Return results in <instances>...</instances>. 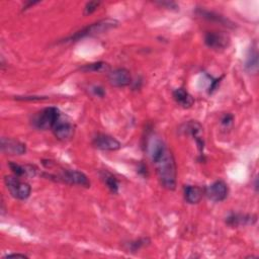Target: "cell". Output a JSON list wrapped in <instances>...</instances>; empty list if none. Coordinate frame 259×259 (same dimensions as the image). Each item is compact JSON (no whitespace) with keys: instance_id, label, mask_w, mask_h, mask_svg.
Returning <instances> with one entry per match:
<instances>
[{"instance_id":"1","label":"cell","mask_w":259,"mask_h":259,"mask_svg":"<svg viewBox=\"0 0 259 259\" xmlns=\"http://www.w3.org/2000/svg\"><path fill=\"white\" fill-rule=\"evenodd\" d=\"M149 155L161 186L167 190H175L177 185V166L167 144L159 138L151 140L149 143Z\"/></svg>"},{"instance_id":"2","label":"cell","mask_w":259,"mask_h":259,"mask_svg":"<svg viewBox=\"0 0 259 259\" xmlns=\"http://www.w3.org/2000/svg\"><path fill=\"white\" fill-rule=\"evenodd\" d=\"M117 25H118V21L115 19H111V18L101 19L99 21L88 24L87 26L79 29L74 34H71L68 37L61 40V42H74V41L80 40L87 36H92V35L103 33L111 28H115Z\"/></svg>"},{"instance_id":"3","label":"cell","mask_w":259,"mask_h":259,"mask_svg":"<svg viewBox=\"0 0 259 259\" xmlns=\"http://www.w3.org/2000/svg\"><path fill=\"white\" fill-rule=\"evenodd\" d=\"M62 112L56 106L45 107L37 112H35L31 119V125L39 131H48L54 127L59 118L61 117Z\"/></svg>"},{"instance_id":"4","label":"cell","mask_w":259,"mask_h":259,"mask_svg":"<svg viewBox=\"0 0 259 259\" xmlns=\"http://www.w3.org/2000/svg\"><path fill=\"white\" fill-rule=\"evenodd\" d=\"M48 179H54L58 182H63L69 185H78L81 187L89 188L90 180L87 175L81 171L75 169H63L58 175L45 174Z\"/></svg>"},{"instance_id":"5","label":"cell","mask_w":259,"mask_h":259,"mask_svg":"<svg viewBox=\"0 0 259 259\" xmlns=\"http://www.w3.org/2000/svg\"><path fill=\"white\" fill-rule=\"evenodd\" d=\"M4 184L10 195L18 200H25L30 196V185L15 175H5Z\"/></svg>"},{"instance_id":"6","label":"cell","mask_w":259,"mask_h":259,"mask_svg":"<svg viewBox=\"0 0 259 259\" xmlns=\"http://www.w3.org/2000/svg\"><path fill=\"white\" fill-rule=\"evenodd\" d=\"M204 45L213 51H224L231 44L230 35L225 31L207 30L203 36Z\"/></svg>"},{"instance_id":"7","label":"cell","mask_w":259,"mask_h":259,"mask_svg":"<svg viewBox=\"0 0 259 259\" xmlns=\"http://www.w3.org/2000/svg\"><path fill=\"white\" fill-rule=\"evenodd\" d=\"M203 193L206 197L213 202L224 201L229 194L228 184L224 180H215L203 189Z\"/></svg>"},{"instance_id":"8","label":"cell","mask_w":259,"mask_h":259,"mask_svg":"<svg viewBox=\"0 0 259 259\" xmlns=\"http://www.w3.org/2000/svg\"><path fill=\"white\" fill-rule=\"evenodd\" d=\"M55 138L61 142H67L74 137L75 127L73 123L63 114L52 128Z\"/></svg>"},{"instance_id":"9","label":"cell","mask_w":259,"mask_h":259,"mask_svg":"<svg viewBox=\"0 0 259 259\" xmlns=\"http://www.w3.org/2000/svg\"><path fill=\"white\" fill-rule=\"evenodd\" d=\"M92 145L94 148L101 151H117L121 148V144L114 137L98 133L92 139Z\"/></svg>"},{"instance_id":"10","label":"cell","mask_w":259,"mask_h":259,"mask_svg":"<svg viewBox=\"0 0 259 259\" xmlns=\"http://www.w3.org/2000/svg\"><path fill=\"white\" fill-rule=\"evenodd\" d=\"M107 79L111 86L117 88L126 87L133 82L131 72L125 68H116L110 70L107 74Z\"/></svg>"},{"instance_id":"11","label":"cell","mask_w":259,"mask_h":259,"mask_svg":"<svg viewBox=\"0 0 259 259\" xmlns=\"http://www.w3.org/2000/svg\"><path fill=\"white\" fill-rule=\"evenodd\" d=\"M257 222V215L254 213L230 212L225 218V223L230 228H239L244 226H252Z\"/></svg>"},{"instance_id":"12","label":"cell","mask_w":259,"mask_h":259,"mask_svg":"<svg viewBox=\"0 0 259 259\" xmlns=\"http://www.w3.org/2000/svg\"><path fill=\"white\" fill-rule=\"evenodd\" d=\"M0 147L2 153L10 156H18L26 153V145L11 138L2 137Z\"/></svg>"},{"instance_id":"13","label":"cell","mask_w":259,"mask_h":259,"mask_svg":"<svg viewBox=\"0 0 259 259\" xmlns=\"http://www.w3.org/2000/svg\"><path fill=\"white\" fill-rule=\"evenodd\" d=\"M195 14L205 20L211 21V22H215L219 24H222L224 26H227L229 28H235L236 27V23H234L232 20H230L229 18L225 17L222 14H219L214 11H209L206 10L204 8H196L195 10Z\"/></svg>"},{"instance_id":"14","label":"cell","mask_w":259,"mask_h":259,"mask_svg":"<svg viewBox=\"0 0 259 259\" xmlns=\"http://www.w3.org/2000/svg\"><path fill=\"white\" fill-rule=\"evenodd\" d=\"M184 130H185V134H188L189 136H191L195 140V143L197 145L200 157L203 156L204 141H203V138L201 137L202 125L199 122H197L196 120H190L187 123H185V128Z\"/></svg>"},{"instance_id":"15","label":"cell","mask_w":259,"mask_h":259,"mask_svg":"<svg viewBox=\"0 0 259 259\" xmlns=\"http://www.w3.org/2000/svg\"><path fill=\"white\" fill-rule=\"evenodd\" d=\"M7 165L10 168L12 174L19 178L33 177L36 174V168L31 165H21L12 161H9Z\"/></svg>"},{"instance_id":"16","label":"cell","mask_w":259,"mask_h":259,"mask_svg":"<svg viewBox=\"0 0 259 259\" xmlns=\"http://www.w3.org/2000/svg\"><path fill=\"white\" fill-rule=\"evenodd\" d=\"M172 96L175 102L183 108H189L194 103L193 96L184 88L179 87L172 91Z\"/></svg>"},{"instance_id":"17","label":"cell","mask_w":259,"mask_h":259,"mask_svg":"<svg viewBox=\"0 0 259 259\" xmlns=\"http://www.w3.org/2000/svg\"><path fill=\"white\" fill-rule=\"evenodd\" d=\"M203 189L196 185H185L183 187L184 199L189 204L198 203L203 196Z\"/></svg>"},{"instance_id":"18","label":"cell","mask_w":259,"mask_h":259,"mask_svg":"<svg viewBox=\"0 0 259 259\" xmlns=\"http://www.w3.org/2000/svg\"><path fill=\"white\" fill-rule=\"evenodd\" d=\"M245 70L251 74H256L258 71V52L255 46H252L247 55L245 60Z\"/></svg>"},{"instance_id":"19","label":"cell","mask_w":259,"mask_h":259,"mask_svg":"<svg viewBox=\"0 0 259 259\" xmlns=\"http://www.w3.org/2000/svg\"><path fill=\"white\" fill-rule=\"evenodd\" d=\"M99 175H100V178L101 180L103 181L104 185L108 188V190L113 193V194H116L118 192V180L117 178L110 172H108L107 170H102L99 172Z\"/></svg>"},{"instance_id":"20","label":"cell","mask_w":259,"mask_h":259,"mask_svg":"<svg viewBox=\"0 0 259 259\" xmlns=\"http://www.w3.org/2000/svg\"><path fill=\"white\" fill-rule=\"evenodd\" d=\"M81 72L84 73H99V72H109V65L103 61L93 62L89 64H85L79 68Z\"/></svg>"},{"instance_id":"21","label":"cell","mask_w":259,"mask_h":259,"mask_svg":"<svg viewBox=\"0 0 259 259\" xmlns=\"http://www.w3.org/2000/svg\"><path fill=\"white\" fill-rule=\"evenodd\" d=\"M151 243L150 238L148 237H142L136 240H132L128 241L127 243L124 244V248L126 250V252H131V253H136L138 251H140L142 248L148 246Z\"/></svg>"},{"instance_id":"22","label":"cell","mask_w":259,"mask_h":259,"mask_svg":"<svg viewBox=\"0 0 259 259\" xmlns=\"http://www.w3.org/2000/svg\"><path fill=\"white\" fill-rule=\"evenodd\" d=\"M101 2L100 1H89L85 4L84 6V11H83V14L84 15H90L92 14L93 12H95L98 7L100 6Z\"/></svg>"},{"instance_id":"23","label":"cell","mask_w":259,"mask_h":259,"mask_svg":"<svg viewBox=\"0 0 259 259\" xmlns=\"http://www.w3.org/2000/svg\"><path fill=\"white\" fill-rule=\"evenodd\" d=\"M89 91L91 92V94L95 97H99V98H102L105 96L106 92H105V89L100 86V85H92L90 86L89 88Z\"/></svg>"},{"instance_id":"24","label":"cell","mask_w":259,"mask_h":259,"mask_svg":"<svg viewBox=\"0 0 259 259\" xmlns=\"http://www.w3.org/2000/svg\"><path fill=\"white\" fill-rule=\"evenodd\" d=\"M16 100L20 101H40L48 99L47 96H37V95H23V96H15Z\"/></svg>"},{"instance_id":"25","label":"cell","mask_w":259,"mask_h":259,"mask_svg":"<svg viewBox=\"0 0 259 259\" xmlns=\"http://www.w3.org/2000/svg\"><path fill=\"white\" fill-rule=\"evenodd\" d=\"M234 122V115L230 112H227V113H224L222 116H221V124L225 127H230Z\"/></svg>"},{"instance_id":"26","label":"cell","mask_w":259,"mask_h":259,"mask_svg":"<svg viewBox=\"0 0 259 259\" xmlns=\"http://www.w3.org/2000/svg\"><path fill=\"white\" fill-rule=\"evenodd\" d=\"M207 76H208V75H207ZM208 78H209V80H210V83H209V86H208L207 92H208V94H212V93H213L214 91H217V89L219 88V85H220L221 80H222V78H223V77L213 79L212 77L208 76Z\"/></svg>"},{"instance_id":"27","label":"cell","mask_w":259,"mask_h":259,"mask_svg":"<svg viewBox=\"0 0 259 259\" xmlns=\"http://www.w3.org/2000/svg\"><path fill=\"white\" fill-rule=\"evenodd\" d=\"M156 4L163 6L167 9H171V10H178V8H179L178 5L173 1H158V2H156Z\"/></svg>"},{"instance_id":"28","label":"cell","mask_w":259,"mask_h":259,"mask_svg":"<svg viewBox=\"0 0 259 259\" xmlns=\"http://www.w3.org/2000/svg\"><path fill=\"white\" fill-rule=\"evenodd\" d=\"M137 171H138V173H139L141 176H143V177H146V178H147V177L149 176V171H148V169H147V166H146L144 163H140V164H139Z\"/></svg>"},{"instance_id":"29","label":"cell","mask_w":259,"mask_h":259,"mask_svg":"<svg viewBox=\"0 0 259 259\" xmlns=\"http://www.w3.org/2000/svg\"><path fill=\"white\" fill-rule=\"evenodd\" d=\"M12 257H16V258H28L27 255H25V254H20V253L6 254V255H4L2 258H3V259H6V258H12Z\"/></svg>"},{"instance_id":"30","label":"cell","mask_w":259,"mask_h":259,"mask_svg":"<svg viewBox=\"0 0 259 259\" xmlns=\"http://www.w3.org/2000/svg\"><path fill=\"white\" fill-rule=\"evenodd\" d=\"M36 3H38V1H29V2H27V4H24V6H23V10H25V9H28L30 6H33L34 4H36Z\"/></svg>"},{"instance_id":"31","label":"cell","mask_w":259,"mask_h":259,"mask_svg":"<svg viewBox=\"0 0 259 259\" xmlns=\"http://www.w3.org/2000/svg\"><path fill=\"white\" fill-rule=\"evenodd\" d=\"M257 180H258V178H257V176L255 177V182H254V187H255V190L257 191V189H258V182H257Z\"/></svg>"}]
</instances>
